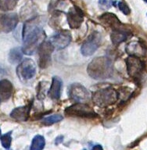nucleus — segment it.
Masks as SVG:
<instances>
[{"instance_id": "nucleus-12", "label": "nucleus", "mask_w": 147, "mask_h": 150, "mask_svg": "<svg viewBox=\"0 0 147 150\" xmlns=\"http://www.w3.org/2000/svg\"><path fill=\"white\" fill-rule=\"evenodd\" d=\"M18 21L19 19L17 14H4L0 18V28L2 29V31L9 33L16 28Z\"/></svg>"}, {"instance_id": "nucleus-16", "label": "nucleus", "mask_w": 147, "mask_h": 150, "mask_svg": "<svg viewBox=\"0 0 147 150\" xmlns=\"http://www.w3.org/2000/svg\"><path fill=\"white\" fill-rule=\"evenodd\" d=\"M99 19H100L102 22L105 23L106 24H107L109 27L112 28L113 30L121 29V23L120 21L117 19V17L115 16L114 14L107 13L103 14Z\"/></svg>"}, {"instance_id": "nucleus-8", "label": "nucleus", "mask_w": 147, "mask_h": 150, "mask_svg": "<svg viewBox=\"0 0 147 150\" xmlns=\"http://www.w3.org/2000/svg\"><path fill=\"white\" fill-rule=\"evenodd\" d=\"M68 95L73 101L76 103H84L89 100V92L83 85L80 84H72L69 87Z\"/></svg>"}, {"instance_id": "nucleus-28", "label": "nucleus", "mask_w": 147, "mask_h": 150, "mask_svg": "<svg viewBox=\"0 0 147 150\" xmlns=\"http://www.w3.org/2000/svg\"><path fill=\"white\" fill-rule=\"evenodd\" d=\"M0 134H1V128H0Z\"/></svg>"}, {"instance_id": "nucleus-24", "label": "nucleus", "mask_w": 147, "mask_h": 150, "mask_svg": "<svg viewBox=\"0 0 147 150\" xmlns=\"http://www.w3.org/2000/svg\"><path fill=\"white\" fill-rule=\"evenodd\" d=\"M116 2H114L113 0H99V4L103 9H109Z\"/></svg>"}, {"instance_id": "nucleus-6", "label": "nucleus", "mask_w": 147, "mask_h": 150, "mask_svg": "<svg viewBox=\"0 0 147 150\" xmlns=\"http://www.w3.org/2000/svg\"><path fill=\"white\" fill-rule=\"evenodd\" d=\"M53 45L49 41L42 42L38 48V62L41 68H45L49 65L51 61V56L54 51Z\"/></svg>"}, {"instance_id": "nucleus-30", "label": "nucleus", "mask_w": 147, "mask_h": 150, "mask_svg": "<svg viewBox=\"0 0 147 150\" xmlns=\"http://www.w3.org/2000/svg\"><path fill=\"white\" fill-rule=\"evenodd\" d=\"M7 150H12V149H7Z\"/></svg>"}, {"instance_id": "nucleus-14", "label": "nucleus", "mask_w": 147, "mask_h": 150, "mask_svg": "<svg viewBox=\"0 0 147 150\" xmlns=\"http://www.w3.org/2000/svg\"><path fill=\"white\" fill-rule=\"evenodd\" d=\"M13 87L9 81L6 79L0 80V99L8 100L13 95Z\"/></svg>"}, {"instance_id": "nucleus-25", "label": "nucleus", "mask_w": 147, "mask_h": 150, "mask_svg": "<svg viewBox=\"0 0 147 150\" xmlns=\"http://www.w3.org/2000/svg\"><path fill=\"white\" fill-rule=\"evenodd\" d=\"M116 3H117V6H118L119 9L123 13L125 14V15H129L130 13V9L126 3L123 2H116Z\"/></svg>"}, {"instance_id": "nucleus-13", "label": "nucleus", "mask_w": 147, "mask_h": 150, "mask_svg": "<svg viewBox=\"0 0 147 150\" xmlns=\"http://www.w3.org/2000/svg\"><path fill=\"white\" fill-rule=\"evenodd\" d=\"M62 84L63 81L61 78L59 77H53V81L50 88L48 91V95L52 99L56 100L59 99L60 97L61 94V88H62Z\"/></svg>"}, {"instance_id": "nucleus-23", "label": "nucleus", "mask_w": 147, "mask_h": 150, "mask_svg": "<svg viewBox=\"0 0 147 150\" xmlns=\"http://www.w3.org/2000/svg\"><path fill=\"white\" fill-rule=\"evenodd\" d=\"M12 131H9L8 133L5 134L3 135H2L0 137V141H1V143H2V146L5 148V149H9L10 147V145H11L12 142Z\"/></svg>"}, {"instance_id": "nucleus-5", "label": "nucleus", "mask_w": 147, "mask_h": 150, "mask_svg": "<svg viewBox=\"0 0 147 150\" xmlns=\"http://www.w3.org/2000/svg\"><path fill=\"white\" fill-rule=\"evenodd\" d=\"M65 113L68 116L90 117V118L97 116V114L89 105L82 103H75L74 105H70V107L67 108Z\"/></svg>"}, {"instance_id": "nucleus-15", "label": "nucleus", "mask_w": 147, "mask_h": 150, "mask_svg": "<svg viewBox=\"0 0 147 150\" xmlns=\"http://www.w3.org/2000/svg\"><path fill=\"white\" fill-rule=\"evenodd\" d=\"M31 111V105H24L14 109L10 113V117L19 121H26L29 117Z\"/></svg>"}, {"instance_id": "nucleus-4", "label": "nucleus", "mask_w": 147, "mask_h": 150, "mask_svg": "<svg viewBox=\"0 0 147 150\" xmlns=\"http://www.w3.org/2000/svg\"><path fill=\"white\" fill-rule=\"evenodd\" d=\"M16 74L21 80L27 81L35 77L36 74V65L31 59H24L16 67Z\"/></svg>"}, {"instance_id": "nucleus-18", "label": "nucleus", "mask_w": 147, "mask_h": 150, "mask_svg": "<svg viewBox=\"0 0 147 150\" xmlns=\"http://www.w3.org/2000/svg\"><path fill=\"white\" fill-rule=\"evenodd\" d=\"M45 145V141L43 136L36 135L33 138L30 150H43Z\"/></svg>"}, {"instance_id": "nucleus-21", "label": "nucleus", "mask_w": 147, "mask_h": 150, "mask_svg": "<svg viewBox=\"0 0 147 150\" xmlns=\"http://www.w3.org/2000/svg\"><path fill=\"white\" fill-rule=\"evenodd\" d=\"M127 49H129V50H126L129 54H131V56H138V53L140 55H143V52L139 51V49L141 50H143V47H142V45H139L138 43H136V42H133V43H131L129 44L127 47Z\"/></svg>"}, {"instance_id": "nucleus-17", "label": "nucleus", "mask_w": 147, "mask_h": 150, "mask_svg": "<svg viewBox=\"0 0 147 150\" xmlns=\"http://www.w3.org/2000/svg\"><path fill=\"white\" fill-rule=\"evenodd\" d=\"M128 37V33H126L124 30L119 29V30H113V32L110 35L111 41L114 45H118L126 39Z\"/></svg>"}, {"instance_id": "nucleus-22", "label": "nucleus", "mask_w": 147, "mask_h": 150, "mask_svg": "<svg viewBox=\"0 0 147 150\" xmlns=\"http://www.w3.org/2000/svg\"><path fill=\"white\" fill-rule=\"evenodd\" d=\"M63 120V117L60 114H55L51 115L49 117H47L45 118L42 120V123L45 125H51V124H56L58 123L59 121H60Z\"/></svg>"}, {"instance_id": "nucleus-3", "label": "nucleus", "mask_w": 147, "mask_h": 150, "mask_svg": "<svg viewBox=\"0 0 147 150\" xmlns=\"http://www.w3.org/2000/svg\"><path fill=\"white\" fill-rule=\"evenodd\" d=\"M119 95L112 87H107L95 91L92 99L96 105L99 107H107L114 104L118 99Z\"/></svg>"}, {"instance_id": "nucleus-9", "label": "nucleus", "mask_w": 147, "mask_h": 150, "mask_svg": "<svg viewBox=\"0 0 147 150\" xmlns=\"http://www.w3.org/2000/svg\"><path fill=\"white\" fill-rule=\"evenodd\" d=\"M126 63L129 74L135 78H137L141 75L145 68L143 61L141 60L138 56H131L127 59Z\"/></svg>"}, {"instance_id": "nucleus-2", "label": "nucleus", "mask_w": 147, "mask_h": 150, "mask_svg": "<svg viewBox=\"0 0 147 150\" xmlns=\"http://www.w3.org/2000/svg\"><path fill=\"white\" fill-rule=\"evenodd\" d=\"M87 71L89 76L96 80L107 79L112 74V63L110 59L101 56L94 59L89 64Z\"/></svg>"}, {"instance_id": "nucleus-1", "label": "nucleus", "mask_w": 147, "mask_h": 150, "mask_svg": "<svg viewBox=\"0 0 147 150\" xmlns=\"http://www.w3.org/2000/svg\"><path fill=\"white\" fill-rule=\"evenodd\" d=\"M45 33L41 27L36 23L35 20H31L26 22L23 25L22 38L23 47L22 52L26 55H32L35 53L42 42H44Z\"/></svg>"}, {"instance_id": "nucleus-27", "label": "nucleus", "mask_w": 147, "mask_h": 150, "mask_svg": "<svg viewBox=\"0 0 147 150\" xmlns=\"http://www.w3.org/2000/svg\"><path fill=\"white\" fill-rule=\"evenodd\" d=\"M5 69L3 67H2V65H0V76H2V75H3L5 74Z\"/></svg>"}, {"instance_id": "nucleus-20", "label": "nucleus", "mask_w": 147, "mask_h": 150, "mask_svg": "<svg viewBox=\"0 0 147 150\" xmlns=\"http://www.w3.org/2000/svg\"><path fill=\"white\" fill-rule=\"evenodd\" d=\"M19 0H0V9L3 11H9L15 8Z\"/></svg>"}, {"instance_id": "nucleus-31", "label": "nucleus", "mask_w": 147, "mask_h": 150, "mask_svg": "<svg viewBox=\"0 0 147 150\" xmlns=\"http://www.w3.org/2000/svg\"><path fill=\"white\" fill-rule=\"evenodd\" d=\"M0 103H1V99H0Z\"/></svg>"}, {"instance_id": "nucleus-29", "label": "nucleus", "mask_w": 147, "mask_h": 150, "mask_svg": "<svg viewBox=\"0 0 147 150\" xmlns=\"http://www.w3.org/2000/svg\"><path fill=\"white\" fill-rule=\"evenodd\" d=\"M144 1H145L146 2H147V0H144Z\"/></svg>"}, {"instance_id": "nucleus-26", "label": "nucleus", "mask_w": 147, "mask_h": 150, "mask_svg": "<svg viewBox=\"0 0 147 150\" xmlns=\"http://www.w3.org/2000/svg\"><path fill=\"white\" fill-rule=\"evenodd\" d=\"M92 150H103V147L100 145H96L93 146V148L92 149Z\"/></svg>"}, {"instance_id": "nucleus-19", "label": "nucleus", "mask_w": 147, "mask_h": 150, "mask_svg": "<svg viewBox=\"0 0 147 150\" xmlns=\"http://www.w3.org/2000/svg\"><path fill=\"white\" fill-rule=\"evenodd\" d=\"M22 50L19 48H14L9 52V62L11 63H17L22 59Z\"/></svg>"}, {"instance_id": "nucleus-10", "label": "nucleus", "mask_w": 147, "mask_h": 150, "mask_svg": "<svg viewBox=\"0 0 147 150\" xmlns=\"http://www.w3.org/2000/svg\"><path fill=\"white\" fill-rule=\"evenodd\" d=\"M55 49H63L67 46L71 42V35L67 30H61L56 33L49 40Z\"/></svg>"}, {"instance_id": "nucleus-11", "label": "nucleus", "mask_w": 147, "mask_h": 150, "mask_svg": "<svg viewBox=\"0 0 147 150\" xmlns=\"http://www.w3.org/2000/svg\"><path fill=\"white\" fill-rule=\"evenodd\" d=\"M68 24L72 29H77L82 25L84 20V13L78 7L74 6L69 10L67 15Z\"/></svg>"}, {"instance_id": "nucleus-7", "label": "nucleus", "mask_w": 147, "mask_h": 150, "mask_svg": "<svg viewBox=\"0 0 147 150\" xmlns=\"http://www.w3.org/2000/svg\"><path fill=\"white\" fill-rule=\"evenodd\" d=\"M101 42V35L99 32H93L90 35L81 48V52L83 56H92L98 49Z\"/></svg>"}]
</instances>
